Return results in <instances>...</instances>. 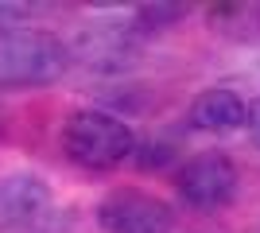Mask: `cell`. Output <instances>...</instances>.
I'll return each instance as SVG.
<instances>
[{
    "mask_svg": "<svg viewBox=\"0 0 260 233\" xmlns=\"http://www.w3.org/2000/svg\"><path fill=\"white\" fill-rule=\"evenodd\" d=\"M47 206H51V187H47V179L31 175V171L8 175L0 183V233L31 225Z\"/></svg>",
    "mask_w": 260,
    "mask_h": 233,
    "instance_id": "obj_5",
    "label": "cell"
},
{
    "mask_svg": "<svg viewBox=\"0 0 260 233\" xmlns=\"http://www.w3.org/2000/svg\"><path fill=\"white\" fill-rule=\"evenodd\" d=\"M78 55L98 70H124L132 62V55H136L132 31L128 27H93V31L82 35Z\"/></svg>",
    "mask_w": 260,
    "mask_h": 233,
    "instance_id": "obj_7",
    "label": "cell"
},
{
    "mask_svg": "<svg viewBox=\"0 0 260 233\" xmlns=\"http://www.w3.org/2000/svg\"><path fill=\"white\" fill-rule=\"evenodd\" d=\"M245 124H249L252 140H256V148H260V97H252L249 105H245Z\"/></svg>",
    "mask_w": 260,
    "mask_h": 233,
    "instance_id": "obj_10",
    "label": "cell"
},
{
    "mask_svg": "<svg viewBox=\"0 0 260 233\" xmlns=\"http://www.w3.org/2000/svg\"><path fill=\"white\" fill-rule=\"evenodd\" d=\"M237 163L225 152H198L175 171V190L190 210L214 214L237 198Z\"/></svg>",
    "mask_w": 260,
    "mask_h": 233,
    "instance_id": "obj_3",
    "label": "cell"
},
{
    "mask_svg": "<svg viewBox=\"0 0 260 233\" xmlns=\"http://www.w3.org/2000/svg\"><path fill=\"white\" fill-rule=\"evenodd\" d=\"M62 152L82 171H113L136 152V136L105 109H78L62 124Z\"/></svg>",
    "mask_w": 260,
    "mask_h": 233,
    "instance_id": "obj_2",
    "label": "cell"
},
{
    "mask_svg": "<svg viewBox=\"0 0 260 233\" xmlns=\"http://www.w3.org/2000/svg\"><path fill=\"white\" fill-rule=\"evenodd\" d=\"M98 225L105 233H171L175 210L140 187H113L98 202Z\"/></svg>",
    "mask_w": 260,
    "mask_h": 233,
    "instance_id": "obj_4",
    "label": "cell"
},
{
    "mask_svg": "<svg viewBox=\"0 0 260 233\" xmlns=\"http://www.w3.org/2000/svg\"><path fill=\"white\" fill-rule=\"evenodd\" d=\"M186 121L198 132H233L245 124V101L233 89H206L190 101Z\"/></svg>",
    "mask_w": 260,
    "mask_h": 233,
    "instance_id": "obj_6",
    "label": "cell"
},
{
    "mask_svg": "<svg viewBox=\"0 0 260 233\" xmlns=\"http://www.w3.org/2000/svg\"><path fill=\"white\" fill-rule=\"evenodd\" d=\"M186 16L183 4H140L136 8V23H140V31H163V27H171Z\"/></svg>",
    "mask_w": 260,
    "mask_h": 233,
    "instance_id": "obj_8",
    "label": "cell"
},
{
    "mask_svg": "<svg viewBox=\"0 0 260 233\" xmlns=\"http://www.w3.org/2000/svg\"><path fill=\"white\" fill-rule=\"evenodd\" d=\"M31 16V8L27 4H0V31H12L16 23H23Z\"/></svg>",
    "mask_w": 260,
    "mask_h": 233,
    "instance_id": "obj_9",
    "label": "cell"
},
{
    "mask_svg": "<svg viewBox=\"0 0 260 233\" xmlns=\"http://www.w3.org/2000/svg\"><path fill=\"white\" fill-rule=\"evenodd\" d=\"M70 51L58 35L39 27L0 31V89H39L62 78Z\"/></svg>",
    "mask_w": 260,
    "mask_h": 233,
    "instance_id": "obj_1",
    "label": "cell"
}]
</instances>
